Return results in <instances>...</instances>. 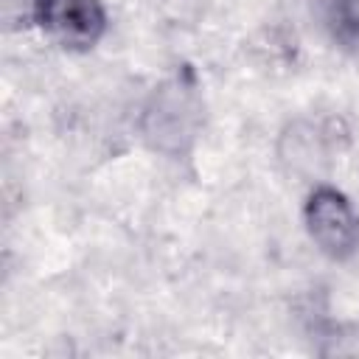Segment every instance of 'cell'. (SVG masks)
<instances>
[{
    "instance_id": "6da1fadb",
    "label": "cell",
    "mask_w": 359,
    "mask_h": 359,
    "mask_svg": "<svg viewBox=\"0 0 359 359\" xmlns=\"http://www.w3.org/2000/svg\"><path fill=\"white\" fill-rule=\"evenodd\" d=\"M199 126V104L194 95V87L185 81H168L163 84L146 112H143V137L151 149L165 154H182Z\"/></svg>"
},
{
    "instance_id": "7a4b0ae2",
    "label": "cell",
    "mask_w": 359,
    "mask_h": 359,
    "mask_svg": "<svg viewBox=\"0 0 359 359\" xmlns=\"http://www.w3.org/2000/svg\"><path fill=\"white\" fill-rule=\"evenodd\" d=\"M306 230L317 250L334 261H345L359 250V216L351 199L334 185H317L303 208Z\"/></svg>"
},
{
    "instance_id": "3957f363",
    "label": "cell",
    "mask_w": 359,
    "mask_h": 359,
    "mask_svg": "<svg viewBox=\"0 0 359 359\" xmlns=\"http://www.w3.org/2000/svg\"><path fill=\"white\" fill-rule=\"evenodd\" d=\"M42 28L70 50H90L107 31L101 0H48Z\"/></svg>"
},
{
    "instance_id": "277c9868",
    "label": "cell",
    "mask_w": 359,
    "mask_h": 359,
    "mask_svg": "<svg viewBox=\"0 0 359 359\" xmlns=\"http://www.w3.org/2000/svg\"><path fill=\"white\" fill-rule=\"evenodd\" d=\"M314 11L339 48H359V0H314Z\"/></svg>"
},
{
    "instance_id": "5b68a950",
    "label": "cell",
    "mask_w": 359,
    "mask_h": 359,
    "mask_svg": "<svg viewBox=\"0 0 359 359\" xmlns=\"http://www.w3.org/2000/svg\"><path fill=\"white\" fill-rule=\"evenodd\" d=\"M317 339H320L317 351L323 356H359V325L331 323Z\"/></svg>"
},
{
    "instance_id": "8992f818",
    "label": "cell",
    "mask_w": 359,
    "mask_h": 359,
    "mask_svg": "<svg viewBox=\"0 0 359 359\" xmlns=\"http://www.w3.org/2000/svg\"><path fill=\"white\" fill-rule=\"evenodd\" d=\"M45 3L48 0H0L6 31H25V28L42 25Z\"/></svg>"
}]
</instances>
